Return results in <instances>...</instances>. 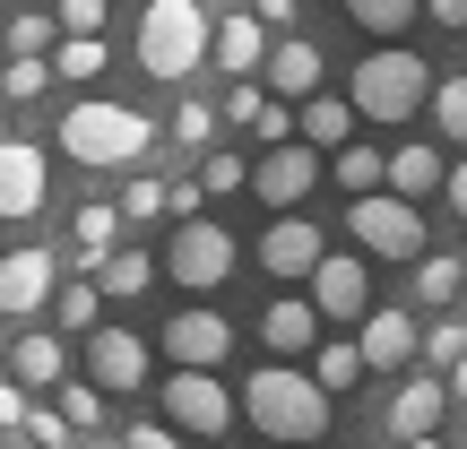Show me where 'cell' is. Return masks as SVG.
I'll use <instances>...</instances> for the list:
<instances>
[{
	"instance_id": "obj_1",
	"label": "cell",
	"mask_w": 467,
	"mask_h": 449,
	"mask_svg": "<svg viewBox=\"0 0 467 449\" xmlns=\"http://www.w3.org/2000/svg\"><path fill=\"white\" fill-rule=\"evenodd\" d=\"M234 406L251 415V433H268V441H285V449H303V441L329 433V389H320L312 372H295V363H260Z\"/></svg>"
},
{
	"instance_id": "obj_2",
	"label": "cell",
	"mask_w": 467,
	"mask_h": 449,
	"mask_svg": "<svg viewBox=\"0 0 467 449\" xmlns=\"http://www.w3.org/2000/svg\"><path fill=\"white\" fill-rule=\"evenodd\" d=\"M424 96H433V69H424V52H407V44L364 52V61H355V87H347L355 121H372V130H399V121H416Z\"/></svg>"
},
{
	"instance_id": "obj_3",
	"label": "cell",
	"mask_w": 467,
	"mask_h": 449,
	"mask_svg": "<svg viewBox=\"0 0 467 449\" xmlns=\"http://www.w3.org/2000/svg\"><path fill=\"white\" fill-rule=\"evenodd\" d=\"M156 148V121L139 104H69L61 113V156H78L87 173H113V165H139Z\"/></svg>"
},
{
	"instance_id": "obj_4",
	"label": "cell",
	"mask_w": 467,
	"mask_h": 449,
	"mask_svg": "<svg viewBox=\"0 0 467 449\" xmlns=\"http://www.w3.org/2000/svg\"><path fill=\"white\" fill-rule=\"evenodd\" d=\"M200 61H208V9L200 0H148V17H139V69L182 87Z\"/></svg>"
},
{
	"instance_id": "obj_5",
	"label": "cell",
	"mask_w": 467,
	"mask_h": 449,
	"mask_svg": "<svg viewBox=\"0 0 467 449\" xmlns=\"http://www.w3.org/2000/svg\"><path fill=\"white\" fill-rule=\"evenodd\" d=\"M347 233L372 250V260H424V217H416V199H399V190L347 199Z\"/></svg>"
},
{
	"instance_id": "obj_6",
	"label": "cell",
	"mask_w": 467,
	"mask_h": 449,
	"mask_svg": "<svg viewBox=\"0 0 467 449\" xmlns=\"http://www.w3.org/2000/svg\"><path fill=\"white\" fill-rule=\"evenodd\" d=\"M156 268H165L182 294H217V285L234 277V233H225V225H208V217H182Z\"/></svg>"
},
{
	"instance_id": "obj_7",
	"label": "cell",
	"mask_w": 467,
	"mask_h": 449,
	"mask_svg": "<svg viewBox=\"0 0 467 449\" xmlns=\"http://www.w3.org/2000/svg\"><path fill=\"white\" fill-rule=\"evenodd\" d=\"M243 190H251V199H268L277 217H295V208H303V199L320 190V148H303V138L268 148L260 165H251V182H243Z\"/></svg>"
},
{
	"instance_id": "obj_8",
	"label": "cell",
	"mask_w": 467,
	"mask_h": 449,
	"mask_svg": "<svg viewBox=\"0 0 467 449\" xmlns=\"http://www.w3.org/2000/svg\"><path fill=\"white\" fill-rule=\"evenodd\" d=\"M165 423H173V433H200V441L234 433L225 381H217V372H173V381H165Z\"/></svg>"
},
{
	"instance_id": "obj_9",
	"label": "cell",
	"mask_w": 467,
	"mask_h": 449,
	"mask_svg": "<svg viewBox=\"0 0 467 449\" xmlns=\"http://www.w3.org/2000/svg\"><path fill=\"white\" fill-rule=\"evenodd\" d=\"M312 311H320V329L372 311V268L355 260V250H320V268H312Z\"/></svg>"
},
{
	"instance_id": "obj_10",
	"label": "cell",
	"mask_w": 467,
	"mask_h": 449,
	"mask_svg": "<svg viewBox=\"0 0 467 449\" xmlns=\"http://www.w3.org/2000/svg\"><path fill=\"white\" fill-rule=\"evenodd\" d=\"M165 354H173V372H217L234 354V320L225 311H173L165 320Z\"/></svg>"
},
{
	"instance_id": "obj_11",
	"label": "cell",
	"mask_w": 467,
	"mask_h": 449,
	"mask_svg": "<svg viewBox=\"0 0 467 449\" xmlns=\"http://www.w3.org/2000/svg\"><path fill=\"white\" fill-rule=\"evenodd\" d=\"M87 381L113 389V398H121V389H139V381H148V337L104 329V320H96V329H87Z\"/></svg>"
},
{
	"instance_id": "obj_12",
	"label": "cell",
	"mask_w": 467,
	"mask_h": 449,
	"mask_svg": "<svg viewBox=\"0 0 467 449\" xmlns=\"http://www.w3.org/2000/svg\"><path fill=\"white\" fill-rule=\"evenodd\" d=\"M260 87H268L277 104H303V96H320V44H303V35H268Z\"/></svg>"
},
{
	"instance_id": "obj_13",
	"label": "cell",
	"mask_w": 467,
	"mask_h": 449,
	"mask_svg": "<svg viewBox=\"0 0 467 449\" xmlns=\"http://www.w3.org/2000/svg\"><path fill=\"white\" fill-rule=\"evenodd\" d=\"M44 148H26V138H0V217H35V208H44Z\"/></svg>"
},
{
	"instance_id": "obj_14",
	"label": "cell",
	"mask_w": 467,
	"mask_h": 449,
	"mask_svg": "<svg viewBox=\"0 0 467 449\" xmlns=\"http://www.w3.org/2000/svg\"><path fill=\"white\" fill-rule=\"evenodd\" d=\"M52 285H61V268H52V250H9V260H0V311L35 320V311L52 302Z\"/></svg>"
},
{
	"instance_id": "obj_15",
	"label": "cell",
	"mask_w": 467,
	"mask_h": 449,
	"mask_svg": "<svg viewBox=\"0 0 467 449\" xmlns=\"http://www.w3.org/2000/svg\"><path fill=\"white\" fill-rule=\"evenodd\" d=\"M208 61L234 69V78H260V61H268V26L251 9H234V17H208Z\"/></svg>"
},
{
	"instance_id": "obj_16",
	"label": "cell",
	"mask_w": 467,
	"mask_h": 449,
	"mask_svg": "<svg viewBox=\"0 0 467 449\" xmlns=\"http://www.w3.org/2000/svg\"><path fill=\"white\" fill-rule=\"evenodd\" d=\"M251 260H260L268 277H312V268H320V225H312V217H277V225L260 233Z\"/></svg>"
},
{
	"instance_id": "obj_17",
	"label": "cell",
	"mask_w": 467,
	"mask_h": 449,
	"mask_svg": "<svg viewBox=\"0 0 467 449\" xmlns=\"http://www.w3.org/2000/svg\"><path fill=\"white\" fill-rule=\"evenodd\" d=\"M355 329H364V337H355L364 372H399V363H416V337H424V329H416L407 311H364Z\"/></svg>"
},
{
	"instance_id": "obj_18",
	"label": "cell",
	"mask_w": 467,
	"mask_h": 449,
	"mask_svg": "<svg viewBox=\"0 0 467 449\" xmlns=\"http://www.w3.org/2000/svg\"><path fill=\"white\" fill-rule=\"evenodd\" d=\"M260 346L277 354V363H295V354H312V346H320V311H312L303 294L268 302V311H260Z\"/></svg>"
},
{
	"instance_id": "obj_19",
	"label": "cell",
	"mask_w": 467,
	"mask_h": 449,
	"mask_svg": "<svg viewBox=\"0 0 467 449\" xmlns=\"http://www.w3.org/2000/svg\"><path fill=\"white\" fill-rule=\"evenodd\" d=\"M9 381L26 389V398L61 389V381H69V354H61V337H52V329H26V337L9 346Z\"/></svg>"
},
{
	"instance_id": "obj_20",
	"label": "cell",
	"mask_w": 467,
	"mask_h": 449,
	"mask_svg": "<svg viewBox=\"0 0 467 449\" xmlns=\"http://www.w3.org/2000/svg\"><path fill=\"white\" fill-rule=\"evenodd\" d=\"M295 138H303V148H320V156H337L355 138V104L347 96H303L295 104Z\"/></svg>"
},
{
	"instance_id": "obj_21",
	"label": "cell",
	"mask_w": 467,
	"mask_h": 449,
	"mask_svg": "<svg viewBox=\"0 0 467 449\" xmlns=\"http://www.w3.org/2000/svg\"><path fill=\"white\" fill-rule=\"evenodd\" d=\"M441 406H451V389H441V381H407L399 398H389V441H424L441 423Z\"/></svg>"
},
{
	"instance_id": "obj_22",
	"label": "cell",
	"mask_w": 467,
	"mask_h": 449,
	"mask_svg": "<svg viewBox=\"0 0 467 449\" xmlns=\"http://www.w3.org/2000/svg\"><path fill=\"white\" fill-rule=\"evenodd\" d=\"M441 173H451V165H441V148H424V138H416V148H389V182L381 190H399V199H433Z\"/></svg>"
},
{
	"instance_id": "obj_23",
	"label": "cell",
	"mask_w": 467,
	"mask_h": 449,
	"mask_svg": "<svg viewBox=\"0 0 467 449\" xmlns=\"http://www.w3.org/2000/svg\"><path fill=\"white\" fill-rule=\"evenodd\" d=\"M87 277H96V294L130 302V294H148V285H156V260H148V250H121V242H113L96 268H87Z\"/></svg>"
},
{
	"instance_id": "obj_24",
	"label": "cell",
	"mask_w": 467,
	"mask_h": 449,
	"mask_svg": "<svg viewBox=\"0 0 467 449\" xmlns=\"http://www.w3.org/2000/svg\"><path fill=\"white\" fill-rule=\"evenodd\" d=\"M329 173H337V190H347V199H364V190H381V182H389V156H381V148H364V138H347V148L329 156Z\"/></svg>"
},
{
	"instance_id": "obj_25",
	"label": "cell",
	"mask_w": 467,
	"mask_h": 449,
	"mask_svg": "<svg viewBox=\"0 0 467 449\" xmlns=\"http://www.w3.org/2000/svg\"><path fill=\"white\" fill-rule=\"evenodd\" d=\"M104 61H113V52H104V35H61V44H52V78H69V87L104 78Z\"/></svg>"
},
{
	"instance_id": "obj_26",
	"label": "cell",
	"mask_w": 467,
	"mask_h": 449,
	"mask_svg": "<svg viewBox=\"0 0 467 449\" xmlns=\"http://www.w3.org/2000/svg\"><path fill=\"white\" fill-rule=\"evenodd\" d=\"M113 233H121V217H113L104 199H87L78 217H69V242H78V268H96L104 250H113Z\"/></svg>"
},
{
	"instance_id": "obj_27",
	"label": "cell",
	"mask_w": 467,
	"mask_h": 449,
	"mask_svg": "<svg viewBox=\"0 0 467 449\" xmlns=\"http://www.w3.org/2000/svg\"><path fill=\"white\" fill-rule=\"evenodd\" d=\"M52 320H61L69 337H87L104 320V294H96V277H78V285H52Z\"/></svg>"
},
{
	"instance_id": "obj_28",
	"label": "cell",
	"mask_w": 467,
	"mask_h": 449,
	"mask_svg": "<svg viewBox=\"0 0 467 449\" xmlns=\"http://www.w3.org/2000/svg\"><path fill=\"white\" fill-rule=\"evenodd\" d=\"M320 363H312V381L320 389H329V398H337V389H355V381H364V354H355V337H320Z\"/></svg>"
},
{
	"instance_id": "obj_29",
	"label": "cell",
	"mask_w": 467,
	"mask_h": 449,
	"mask_svg": "<svg viewBox=\"0 0 467 449\" xmlns=\"http://www.w3.org/2000/svg\"><path fill=\"white\" fill-rule=\"evenodd\" d=\"M347 17H355L364 35H407V26L424 17V0H347Z\"/></svg>"
},
{
	"instance_id": "obj_30",
	"label": "cell",
	"mask_w": 467,
	"mask_h": 449,
	"mask_svg": "<svg viewBox=\"0 0 467 449\" xmlns=\"http://www.w3.org/2000/svg\"><path fill=\"white\" fill-rule=\"evenodd\" d=\"M52 17L44 9H26V17H9V26H0V52H9V61H44V44H52Z\"/></svg>"
},
{
	"instance_id": "obj_31",
	"label": "cell",
	"mask_w": 467,
	"mask_h": 449,
	"mask_svg": "<svg viewBox=\"0 0 467 449\" xmlns=\"http://www.w3.org/2000/svg\"><path fill=\"white\" fill-rule=\"evenodd\" d=\"M52 406H61L69 433H96V423H104V389L96 381H61V389H52Z\"/></svg>"
},
{
	"instance_id": "obj_32",
	"label": "cell",
	"mask_w": 467,
	"mask_h": 449,
	"mask_svg": "<svg viewBox=\"0 0 467 449\" xmlns=\"http://www.w3.org/2000/svg\"><path fill=\"white\" fill-rule=\"evenodd\" d=\"M433 121H441V138H451V148H467V78H433Z\"/></svg>"
},
{
	"instance_id": "obj_33",
	"label": "cell",
	"mask_w": 467,
	"mask_h": 449,
	"mask_svg": "<svg viewBox=\"0 0 467 449\" xmlns=\"http://www.w3.org/2000/svg\"><path fill=\"white\" fill-rule=\"evenodd\" d=\"M191 182H200L208 199H225V190H243V182H251V165H243V156H234V148H208V156H200V173H191Z\"/></svg>"
},
{
	"instance_id": "obj_34",
	"label": "cell",
	"mask_w": 467,
	"mask_h": 449,
	"mask_svg": "<svg viewBox=\"0 0 467 449\" xmlns=\"http://www.w3.org/2000/svg\"><path fill=\"white\" fill-rule=\"evenodd\" d=\"M459 260H441V250H424V260H416V294L424 302H433V311H441V302H459Z\"/></svg>"
},
{
	"instance_id": "obj_35",
	"label": "cell",
	"mask_w": 467,
	"mask_h": 449,
	"mask_svg": "<svg viewBox=\"0 0 467 449\" xmlns=\"http://www.w3.org/2000/svg\"><path fill=\"white\" fill-rule=\"evenodd\" d=\"M416 354H424V363H433V372H451L459 354H467V320H459V311H451V320H433V329L416 337Z\"/></svg>"
},
{
	"instance_id": "obj_36",
	"label": "cell",
	"mask_w": 467,
	"mask_h": 449,
	"mask_svg": "<svg viewBox=\"0 0 467 449\" xmlns=\"http://www.w3.org/2000/svg\"><path fill=\"white\" fill-rule=\"evenodd\" d=\"M52 78V61H0V104H35Z\"/></svg>"
},
{
	"instance_id": "obj_37",
	"label": "cell",
	"mask_w": 467,
	"mask_h": 449,
	"mask_svg": "<svg viewBox=\"0 0 467 449\" xmlns=\"http://www.w3.org/2000/svg\"><path fill=\"white\" fill-rule=\"evenodd\" d=\"M243 130L260 138V148H285V138H295V104H277V96H260V113H251Z\"/></svg>"
},
{
	"instance_id": "obj_38",
	"label": "cell",
	"mask_w": 467,
	"mask_h": 449,
	"mask_svg": "<svg viewBox=\"0 0 467 449\" xmlns=\"http://www.w3.org/2000/svg\"><path fill=\"white\" fill-rule=\"evenodd\" d=\"M104 17H113V0H61L52 26H61V35H104Z\"/></svg>"
},
{
	"instance_id": "obj_39",
	"label": "cell",
	"mask_w": 467,
	"mask_h": 449,
	"mask_svg": "<svg viewBox=\"0 0 467 449\" xmlns=\"http://www.w3.org/2000/svg\"><path fill=\"white\" fill-rule=\"evenodd\" d=\"M121 217H130V225H148V217H165V182H148V173H139V182L121 190Z\"/></svg>"
},
{
	"instance_id": "obj_40",
	"label": "cell",
	"mask_w": 467,
	"mask_h": 449,
	"mask_svg": "<svg viewBox=\"0 0 467 449\" xmlns=\"http://www.w3.org/2000/svg\"><path fill=\"white\" fill-rule=\"evenodd\" d=\"M208 138H217V113L208 104H182L173 113V148H208Z\"/></svg>"
},
{
	"instance_id": "obj_41",
	"label": "cell",
	"mask_w": 467,
	"mask_h": 449,
	"mask_svg": "<svg viewBox=\"0 0 467 449\" xmlns=\"http://www.w3.org/2000/svg\"><path fill=\"white\" fill-rule=\"evenodd\" d=\"M26 441H35V449H69V423H61V406H26Z\"/></svg>"
},
{
	"instance_id": "obj_42",
	"label": "cell",
	"mask_w": 467,
	"mask_h": 449,
	"mask_svg": "<svg viewBox=\"0 0 467 449\" xmlns=\"http://www.w3.org/2000/svg\"><path fill=\"white\" fill-rule=\"evenodd\" d=\"M200 199H208V190L191 182V173H182V182H165V217H173V225H182V217H200Z\"/></svg>"
},
{
	"instance_id": "obj_43",
	"label": "cell",
	"mask_w": 467,
	"mask_h": 449,
	"mask_svg": "<svg viewBox=\"0 0 467 449\" xmlns=\"http://www.w3.org/2000/svg\"><path fill=\"white\" fill-rule=\"evenodd\" d=\"M121 449H182V433H173V423H130Z\"/></svg>"
},
{
	"instance_id": "obj_44",
	"label": "cell",
	"mask_w": 467,
	"mask_h": 449,
	"mask_svg": "<svg viewBox=\"0 0 467 449\" xmlns=\"http://www.w3.org/2000/svg\"><path fill=\"white\" fill-rule=\"evenodd\" d=\"M295 9H303V0H251V17H260L268 35H295Z\"/></svg>"
},
{
	"instance_id": "obj_45",
	"label": "cell",
	"mask_w": 467,
	"mask_h": 449,
	"mask_svg": "<svg viewBox=\"0 0 467 449\" xmlns=\"http://www.w3.org/2000/svg\"><path fill=\"white\" fill-rule=\"evenodd\" d=\"M251 113H260V78H234V96H225V121H234V130H243Z\"/></svg>"
},
{
	"instance_id": "obj_46",
	"label": "cell",
	"mask_w": 467,
	"mask_h": 449,
	"mask_svg": "<svg viewBox=\"0 0 467 449\" xmlns=\"http://www.w3.org/2000/svg\"><path fill=\"white\" fill-rule=\"evenodd\" d=\"M26 406H35L26 389H17V381H0V423H9V433H26Z\"/></svg>"
},
{
	"instance_id": "obj_47",
	"label": "cell",
	"mask_w": 467,
	"mask_h": 449,
	"mask_svg": "<svg viewBox=\"0 0 467 449\" xmlns=\"http://www.w3.org/2000/svg\"><path fill=\"white\" fill-rule=\"evenodd\" d=\"M441 199H451V217H467V156H459L451 173H441Z\"/></svg>"
},
{
	"instance_id": "obj_48",
	"label": "cell",
	"mask_w": 467,
	"mask_h": 449,
	"mask_svg": "<svg viewBox=\"0 0 467 449\" xmlns=\"http://www.w3.org/2000/svg\"><path fill=\"white\" fill-rule=\"evenodd\" d=\"M424 17H441V26H467V0H424Z\"/></svg>"
},
{
	"instance_id": "obj_49",
	"label": "cell",
	"mask_w": 467,
	"mask_h": 449,
	"mask_svg": "<svg viewBox=\"0 0 467 449\" xmlns=\"http://www.w3.org/2000/svg\"><path fill=\"white\" fill-rule=\"evenodd\" d=\"M441 389H451V398L467 406V354H459V363H451V381H441Z\"/></svg>"
},
{
	"instance_id": "obj_50",
	"label": "cell",
	"mask_w": 467,
	"mask_h": 449,
	"mask_svg": "<svg viewBox=\"0 0 467 449\" xmlns=\"http://www.w3.org/2000/svg\"><path fill=\"white\" fill-rule=\"evenodd\" d=\"M399 449H441V441H433V433H424V441H399Z\"/></svg>"
},
{
	"instance_id": "obj_51",
	"label": "cell",
	"mask_w": 467,
	"mask_h": 449,
	"mask_svg": "<svg viewBox=\"0 0 467 449\" xmlns=\"http://www.w3.org/2000/svg\"><path fill=\"white\" fill-rule=\"evenodd\" d=\"M0 61H9V52H0Z\"/></svg>"
}]
</instances>
